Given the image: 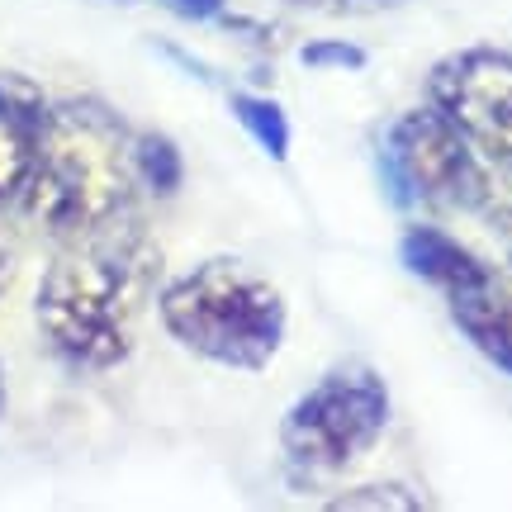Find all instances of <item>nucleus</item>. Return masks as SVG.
Instances as JSON below:
<instances>
[{
    "label": "nucleus",
    "mask_w": 512,
    "mask_h": 512,
    "mask_svg": "<svg viewBox=\"0 0 512 512\" xmlns=\"http://www.w3.org/2000/svg\"><path fill=\"white\" fill-rule=\"evenodd\" d=\"M380 176L384 195L399 209H460V214H484L498 200L494 181L484 171V157L456 133V124L441 110L399 114L380 143Z\"/></svg>",
    "instance_id": "obj_4"
},
{
    "label": "nucleus",
    "mask_w": 512,
    "mask_h": 512,
    "mask_svg": "<svg viewBox=\"0 0 512 512\" xmlns=\"http://www.w3.org/2000/svg\"><path fill=\"white\" fill-rule=\"evenodd\" d=\"M228 110H233V119L252 133L256 147H261L271 162H285V157H290V119H285V110H280L275 100L252 95V91H233L228 95Z\"/></svg>",
    "instance_id": "obj_10"
},
{
    "label": "nucleus",
    "mask_w": 512,
    "mask_h": 512,
    "mask_svg": "<svg viewBox=\"0 0 512 512\" xmlns=\"http://www.w3.org/2000/svg\"><path fill=\"white\" fill-rule=\"evenodd\" d=\"M162 328L190 356L228 370H266L285 347L290 313L271 280L233 256H209L166 280L157 294Z\"/></svg>",
    "instance_id": "obj_3"
},
{
    "label": "nucleus",
    "mask_w": 512,
    "mask_h": 512,
    "mask_svg": "<svg viewBox=\"0 0 512 512\" xmlns=\"http://www.w3.org/2000/svg\"><path fill=\"white\" fill-rule=\"evenodd\" d=\"M166 10H176L181 19H223L228 0H162Z\"/></svg>",
    "instance_id": "obj_15"
},
{
    "label": "nucleus",
    "mask_w": 512,
    "mask_h": 512,
    "mask_svg": "<svg viewBox=\"0 0 512 512\" xmlns=\"http://www.w3.org/2000/svg\"><path fill=\"white\" fill-rule=\"evenodd\" d=\"M133 190V128L100 100L48 105L34 171L19 195L24 214L67 242L124 219Z\"/></svg>",
    "instance_id": "obj_2"
},
{
    "label": "nucleus",
    "mask_w": 512,
    "mask_h": 512,
    "mask_svg": "<svg viewBox=\"0 0 512 512\" xmlns=\"http://www.w3.org/2000/svg\"><path fill=\"white\" fill-rule=\"evenodd\" d=\"M299 62H304V67H328V72H361L370 57H366V48H356V43L318 38V43H304V48H299Z\"/></svg>",
    "instance_id": "obj_13"
},
{
    "label": "nucleus",
    "mask_w": 512,
    "mask_h": 512,
    "mask_svg": "<svg viewBox=\"0 0 512 512\" xmlns=\"http://www.w3.org/2000/svg\"><path fill=\"white\" fill-rule=\"evenodd\" d=\"M133 166H138V185H147L152 195H176L181 190V147L162 138V133H133Z\"/></svg>",
    "instance_id": "obj_11"
},
{
    "label": "nucleus",
    "mask_w": 512,
    "mask_h": 512,
    "mask_svg": "<svg viewBox=\"0 0 512 512\" xmlns=\"http://www.w3.org/2000/svg\"><path fill=\"white\" fill-rule=\"evenodd\" d=\"M399 261L418 275V280H427L432 290L446 294V299H451V294H465V290H479V285L494 280V271H489L465 242H456L451 233H441L432 223H408V228H403Z\"/></svg>",
    "instance_id": "obj_8"
},
{
    "label": "nucleus",
    "mask_w": 512,
    "mask_h": 512,
    "mask_svg": "<svg viewBox=\"0 0 512 512\" xmlns=\"http://www.w3.org/2000/svg\"><path fill=\"white\" fill-rule=\"evenodd\" d=\"M332 512H418L427 508L408 484H356L347 494L328 498Z\"/></svg>",
    "instance_id": "obj_12"
},
{
    "label": "nucleus",
    "mask_w": 512,
    "mask_h": 512,
    "mask_svg": "<svg viewBox=\"0 0 512 512\" xmlns=\"http://www.w3.org/2000/svg\"><path fill=\"white\" fill-rule=\"evenodd\" d=\"M427 105L441 110L484 162L512 171V53L460 48L427 76Z\"/></svg>",
    "instance_id": "obj_6"
},
{
    "label": "nucleus",
    "mask_w": 512,
    "mask_h": 512,
    "mask_svg": "<svg viewBox=\"0 0 512 512\" xmlns=\"http://www.w3.org/2000/svg\"><path fill=\"white\" fill-rule=\"evenodd\" d=\"M48 119V95L29 76L0 72V204L24 195Z\"/></svg>",
    "instance_id": "obj_7"
},
{
    "label": "nucleus",
    "mask_w": 512,
    "mask_h": 512,
    "mask_svg": "<svg viewBox=\"0 0 512 512\" xmlns=\"http://www.w3.org/2000/svg\"><path fill=\"white\" fill-rule=\"evenodd\" d=\"M152 242L124 219L67 238L38 280L43 342L76 370H110L133 351V318L152 285Z\"/></svg>",
    "instance_id": "obj_1"
},
{
    "label": "nucleus",
    "mask_w": 512,
    "mask_h": 512,
    "mask_svg": "<svg viewBox=\"0 0 512 512\" xmlns=\"http://www.w3.org/2000/svg\"><path fill=\"white\" fill-rule=\"evenodd\" d=\"M446 309H451V323L470 337V347L484 361H494L503 375H512V290L508 285L494 275L479 290L451 294Z\"/></svg>",
    "instance_id": "obj_9"
},
{
    "label": "nucleus",
    "mask_w": 512,
    "mask_h": 512,
    "mask_svg": "<svg viewBox=\"0 0 512 512\" xmlns=\"http://www.w3.org/2000/svg\"><path fill=\"white\" fill-rule=\"evenodd\" d=\"M0 408H5V370H0Z\"/></svg>",
    "instance_id": "obj_17"
},
{
    "label": "nucleus",
    "mask_w": 512,
    "mask_h": 512,
    "mask_svg": "<svg viewBox=\"0 0 512 512\" xmlns=\"http://www.w3.org/2000/svg\"><path fill=\"white\" fill-rule=\"evenodd\" d=\"M304 10H328V15H375V10H394L403 0H290Z\"/></svg>",
    "instance_id": "obj_14"
},
{
    "label": "nucleus",
    "mask_w": 512,
    "mask_h": 512,
    "mask_svg": "<svg viewBox=\"0 0 512 512\" xmlns=\"http://www.w3.org/2000/svg\"><path fill=\"white\" fill-rule=\"evenodd\" d=\"M5 280H10V247L0 238V290H5Z\"/></svg>",
    "instance_id": "obj_16"
},
{
    "label": "nucleus",
    "mask_w": 512,
    "mask_h": 512,
    "mask_svg": "<svg viewBox=\"0 0 512 512\" xmlns=\"http://www.w3.org/2000/svg\"><path fill=\"white\" fill-rule=\"evenodd\" d=\"M389 427V389L370 366H337L280 418V446L299 475H337Z\"/></svg>",
    "instance_id": "obj_5"
}]
</instances>
